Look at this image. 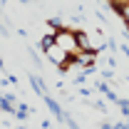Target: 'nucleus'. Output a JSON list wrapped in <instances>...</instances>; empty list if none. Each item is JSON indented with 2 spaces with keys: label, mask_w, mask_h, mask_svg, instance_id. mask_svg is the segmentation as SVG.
I'll use <instances>...</instances> for the list:
<instances>
[{
  "label": "nucleus",
  "mask_w": 129,
  "mask_h": 129,
  "mask_svg": "<svg viewBox=\"0 0 129 129\" xmlns=\"http://www.w3.org/2000/svg\"><path fill=\"white\" fill-rule=\"evenodd\" d=\"M55 40H57V45L62 50H67V52H75L77 50V40H75V32H70L67 27H62V30L55 32Z\"/></svg>",
  "instance_id": "f257e3e1"
},
{
  "label": "nucleus",
  "mask_w": 129,
  "mask_h": 129,
  "mask_svg": "<svg viewBox=\"0 0 129 129\" xmlns=\"http://www.w3.org/2000/svg\"><path fill=\"white\" fill-rule=\"evenodd\" d=\"M75 40H77V47H80V50H92V52H94V45H92V40H89L87 32L77 30V32H75Z\"/></svg>",
  "instance_id": "f03ea898"
},
{
  "label": "nucleus",
  "mask_w": 129,
  "mask_h": 129,
  "mask_svg": "<svg viewBox=\"0 0 129 129\" xmlns=\"http://www.w3.org/2000/svg\"><path fill=\"white\" fill-rule=\"evenodd\" d=\"M42 99H45V104H47V107H50V112H52V114H55V117H57V119H62V109H60V104H57V102H55V99H50V97L47 94H42Z\"/></svg>",
  "instance_id": "7ed1b4c3"
},
{
  "label": "nucleus",
  "mask_w": 129,
  "mask_h": 129,
  "mask_svg": "<svg viewBox=\"0 0 129 129\" xmlns=\"http://www.w3.org/2000/svg\"><path fill=\"white\" fill-rule=\"evenodd\" d=\"M55 45H57V40H55V32H47V35L42 37V42H40V47L45 50V52H47L50 47H55Z\"/></svg>",
  "instance_id": "20e7f679"
},
{
  "label": "nucleus",
  "mask_w": 129,
  "mask_h": 129,
  "mask_svg": "<svg viewBox=\"0 0 129 129\" xmlns=\"http://www.w3.org/2000/svg\"><path fill=\"white\" fill-rule=\"evenodd\" d=\"M114 10H117V13L122 15V20H124V22L129 25V3H124V5H117Z\"/></svg>",
  "instance_id": "39448f33"
},
{
  "label": "nucleus",
  "mask_w": 129,
  "mask_h": 129,
  "mask_svg": "<svg viewBox=\"0 0 129 129\" xmlns=\"http://www.w3.org/2000/svg\"><path fill=\"white\" fill-rule=\"evenodd\" d=\"M50 27H55V32H57V30H62L64 25H62V20H60V17H50Z\"/></svg>",
  "instance_id": "423d86ee"
},
{
  "label": "nucleus",
  "mask_w": 129,
  "mask_h": 129,
  "mask_svg": "<svg viewBox=\"0 0 129 129\" xmlns=\"http://www.w3.org/2000/svg\"><path fill=\"white\" fill-rule=\"evenodd\" d=\"M124 3H129V0H109V8H117V5H124Z\"/></svg>",
  "instance_id": "0eeeda50"
},
{
  "label": "nucleus",
  "mask_w": 129,
  "mask_h": 129,
  "mask_svg": "<svg viewBox=\"0 0 129 129\" xmlns=\"http://www.w3.org/2000/svg\"><path fill=\"white\" fill-rule=\"evenodd\" d=\"M97 89H99V92H109V87H107L104 82H99V84H97Z\"/></svg>",
  "instance_id": "6e6552de"
}]
</instances>
